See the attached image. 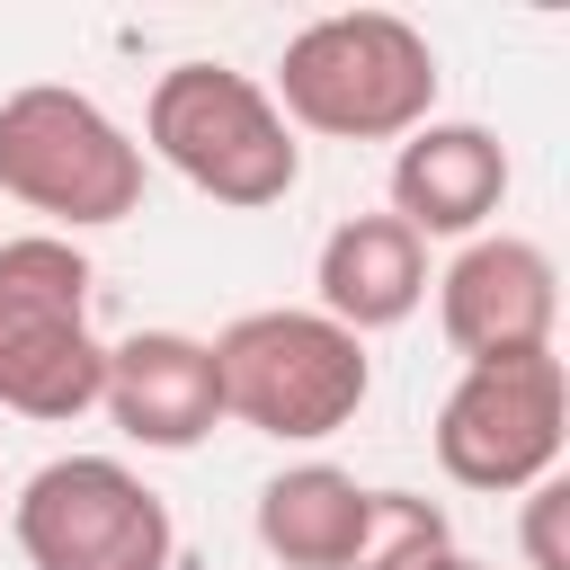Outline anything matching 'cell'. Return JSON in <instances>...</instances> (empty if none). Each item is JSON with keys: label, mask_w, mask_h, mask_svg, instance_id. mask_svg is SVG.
Returning <instances> with one entry per match:
<instances>
[{"label": "cell", "mask_w": 570, "mask_h": 570, "mask_svg": "<svg viewBox=\"0 0 570 570\" xmlns=\"http://www.w3.org/2000/svg\"><path fill=\"white\" fill-rule=\"evenodd\" d=\"M267 98L321 142H401L436 116V45L401 9H338L285 36Z\"/></svg>", "instance_id": "obj_1"}, {"label": "cell", "mask_w": 570, "mask_h": 570, "mask_svg": "<svg viewBox=\"0 0 570 570\" xmlns=\"http://www.w3.org/2000/svg\"><path fill=\"white\" fill-rule=\"evenodd\" d=\"M142 151H160L196 196L258 214L285 205L303 178V142L276 116L267 80L232 71V62H169L142 98Z\"/></svg>", "instance_id": "obj_2"}, {"label": "cell", "mask_w": 570, "mask_h": 570, "mask_svg": "<svg viewBox=\"0 0 570 570\" xmlns=\"http://www.w3.org/2000/svg\"><path fill=\"white\" fill-rule=\"evenodd\" d=\"M214 347V383H223V419L276 436V445H321L338 436L365 392H374V356L356 330H338L330 312H240Z\"/></svg>", "instance_id": "obj_3"}, {"label": "cell", "mask_w": 570, "mask_h": 570, "mask_svg": "<svg viewBox=\"0 0 570 570\" xmlns=\"http://www.w3.org/2000/svg\"><path fill=\"white\" fill-rule=\"evenodd\" d=\"M98 267L62 232L0 240V410L18 419H80L107 383V338L89 330Z\"/></svg>", "instance_id": "obj_4"}, {"label": "cell", "mask_w": 570, "mask_h": 570, "mask_svg": "<svg viewBox=\"0 0 570 570\" xmlns=\"http://www.w3.org/2000/svg\"><path fill=\"white\" fill-rule=\"evenodd\" d=\"M0 196L62 223V240L125 223L142 205V142L89 89L27 80V89L0 98Z\"/></svg>", "instance_id": "obj_5"}, {"label": "cell", "mask_w": 570, "mask_h": 570, "mask_svg": "<svg viewBox=\"0 0 570 570\" xmlns=\"http://www.w3.org/2000/svg\"><path fill=\"white\" fill-rule=\"evenodd\" d=\"M9 534L27 570H169V499L116 454H53L18 481Z\"/></svg>", "instance_id": "obj_6"}, {"label": "cell", "mask_w": 570, "mask_h": 570, "mask_svg": "<svg viewBox=\"0 0 570 570\" xmlns=\"http://www.w3.org/2000/svg\"><path fill=\"white\" fill-rule=\"evenodd\" d=\"M570 436V374L561 356H508V365H463L454 392L436 401V463L454 490L508 499L561 472Z\"/></svg>", "instance_id": "obj_7"}, {"label": "cell", "mask_w": 570, "mask_h": 570, "mask_svg": "<svg viewBox=\"0 0 570 570\" xmlns=\"http://www.w3.org/2000/svg\"><path fill=\"white\" fill-rule=\"evenodd\" d=\"M436 330L463 365H508V356H552L561 330V267L525 232H472L454 267L436 276Z\"/></svg>", "instance_id": "obj_8"}, {"label": "cell", "mask_w": 570, "mask_h": 570, "mask_svg": "<svg viewBox=\"0 0 570 570\" xmlns=\"http://www.w3.org/2000/svg\"><path fill=\"white\" fill-rule=\"evenodd\" d=\"M98 410L151 445V454H187L223 428V383H214V347L187 338V330H134L107 347V383H98Z\"/></svg>", "instance_id": "obj_9"}, {"label": "cell", "mask_w": 570, "mask_h": 570, "mask_svg": "<svg viewBox=\"0 0 570 570\" xmlns=\"http://www.w3.org/2000/svg\"><path fill=\"white\" fill-rule=\"evenodd\" d=\"M508 205V151L490 125H419L392 151V214L419 240H472Z\"/></svg>", "instance_id": "obj_10"}, {"label": "cell", "mask_w": 570, "mask_h": 570, "mask_svg": "<svg viewBox=\"0 0 570 570\" xmlns=\"http://www.w3.org/2000/svg\"><path fill=\"white\" fill-rule=\"evenodd\" d=\"M312 285H321L312 312H330L338 330H356V338L401 330V321L428 303V240H419L401 214H347V223L321 240Z\"/></svg>", "instance_id": "obj_11"}, {"label": "cell", "mask_w": 570, "mask_h": 570, "mask_svg": "<svg viewBox=\"0 0 570 570\" xmlns=\"http://www.w3.org/2000/svg\"><path fill=\"white\" fill-rule=\"evenodd\" d=\"M356 525H365V481L338 463H285L258 490V543L285 570H347Z\"/></svg>", "instance_id": "obj_12"}, {"label": "cell", "mask_w": 570, "mask_h": 570, "mask_svg": "<svg viewBox=\"0 0 570 570\" xmlns=\"http://www.w3.org/2000/svg\"><path fill=\"white\" fill-rule=\"evenodd\" d=\"M436 552H454V525H445L436 499H419V490H365V525H356L347 570H428Z\"/></svg>", "instance_id": "obj_13"}, {"label": "cell", "mask_w": 570, "mask_h": 570, "mask_svg": "<svg viewBox=\"0 0 570 570\" xmlns=\"http://www.w3.org/2000/svg\"><path fill=\"white\" fill-rule=\"evenodd\" d=\"M525 499V525H517V543H525V570H570V481L552 472V481H534V490H517Z\"/></svg>", "instance_id": "obj_14"}, {"label": "cell", "mask_w": 570, "mask_h": 570, "mask_svg": "<svg viewBox=\"0 0 570 570\" xmlns=\"http://www.w3.org/2000/svg\"><path fill=\"white\" fill-rule=\"evenodd\" d=\"M428 570H490V561H472V552H436Z\"/></svg>", "instance_id": "obj_15"}]
</instances>
